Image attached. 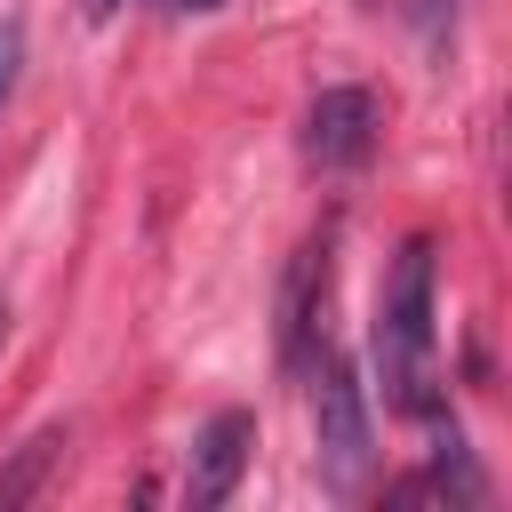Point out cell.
Returning a JSON list of instances; mask_svg holds the SVG:
<instances>
[{
    "instance_id": "1",
    "label": "cell",
    "mask_w": 512,
    "mask_h": 512,
    "mask_svg": "<svg viewBox=\"0 0 512 512\" xmlns=\"http://www.w3.org/2000/svg\"><path fill=\"white\" fill-rule=\"evenodd\" d=\"M376 376L400 416H440L432 392V232H408L376 304Z\"/></svg>"
},
{
    "instance_id": "2",
    "label": "cell",
    "mask_w": 512,
    "mask_h": 512,
    "mask_svg": "<svg viewBox=\"0 0 512 512\" xmlns=\"http://www.w3.org/2000/svg\"><path fill=\"white\" fill-rule=\"evenodd\" d=\"M312 368V464H320V488L328 496H360L368 472H376V424H368V392L352 376L344 352L320 344Z\"/></svg>"
},
{
    "instance_id": "3",
    "label": "cell",
    "mask_w": 512,
    "mask_h": 512,
    "mask_svg": "<svg viewBox=\"0 0 512 512\" xmlns=\"http://www.w3.org/2000/svg\"><path fill=\"white\" fill-rule=\"evenodd\" d=\"M376 128H384V104H376L368 88L336 80V88H320L312 112H304V160L328 168V176H344V168H360V160L376 152Z\"/></svg>"
},
{
    "instance_id": "4",
    "label": "cell",
    "mask_w": 512,
    "mask_h": 512,
    "mask_svg": "<svg viewBox=\"0 0 512 512\" xmlns=\"http://www.w3.org/2000/svg\"><path fill=\"white\" fill-rule=\"evenodd\" d=\"M336 240L328 232H312L296 256H288V280H280V360L304 376V360H312V336H328V272H336V256H328Z\"/></svg>"
},
{
    "instance_id": "5",
    "label": "cell",
    "mask_w": 512,
    "mask_h": 512,
    "mask_svg": "<svg viewBox=\"0 0 512 512\" xmlns=\"http://www.w3.org/2000/svg\"><path fill=\"white\" fill-rule=\"evenodd\" d=\"M248 448H256V416H248V408H224V416H208V424H200V440H192L184 504H192V512H216V504L240 488V472H248Z\"/></svg>"
},
{
    "instance_id": "6",
    "label": "cell",
    "mask_w": 512,
    "mask_h": 512,
    "mask_svg": "<svg viewBox=\"0 0 512 512\" xmlns=\"http://www.w3.org/2000/svg\"><path fill=\"white\" fill-rule=\"evenodd\" d=\"M56 456H64V424H48V432H32L8 464H0V512H16V504H32L40 496V480L56 472Z\"/></svg>"
},
{
    "instance_id": "7",
    "label": "cell",
    "mask_w": 512,
    "mask_h": 512,
    "mask_svg": "<svg viewBox=\"0 0 512 512\" xmlns=\"http://www.w3.org/2000/svg\"><path fill=\"white\" fill-rule=\"evenodd\" d=\"M16 72H24V16H0V112L16 96Z\"/></svg>"
},
{
    "instance_id": "8",
    "label": "cell",
    "mask_w": 512,
    "mask_h": 512,
    "mask_svg": "<svg viewBox=\"0 0 512 512\" xmlns=\"http://www.w3.org/2000/svg\"><path fill=\"white\" fill-rule=\"evenodd\" d=\"M456 8H464V0H408V24H416L424 40H440V32L456 24Z\"/></svg>"
},
{
    "instance_id": "9",
    "label": "cell",
    "mask_w": 512,
    "mask_h": 512,
    "mask_svg": "<svg viewBox=\"0 0 512 512\" xmlns=\"http://www.w3.org/2000/svg\"><path fill=\"white\" fill-rule=\"evenodd\" d=\"M176 8H184V16H208V8H224V0H176Z\"/></svg>"
},
{
    "instance_id": "10",
    "label": "cell",
    "mask_w": 512,
    "mask_h": 512,
    "mask_svg": "<svg viewBox=\"0 0 512 512\" xmlns=\"http://www.w3.org/2000/svg\"><path fill=\"white\" fill-rule=\"evenodd\" d=\"M112 8H120V0H88V16H112Z\"/></svg>"
},
{
    "instance_id": "11",
    "label": "cell",
    "mask_w": 512,
    "mask_h": 512,
    "mask_svg": "<svg viewBox=\"0 0 512 512\" xmlns=\"http://www.w3.org/2000/svg\"><path fill=\"white\" fill-rule=\"evenodd\" d=\"M0 344H8V304H0Z\"/></svg>"
}]
</instances>
